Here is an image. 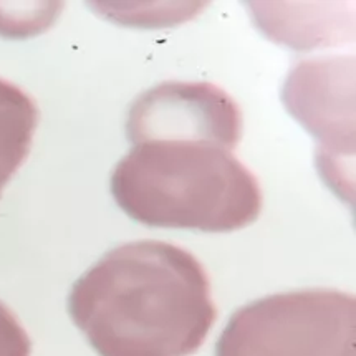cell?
I'll use <instances>...</instances> for the list:
<instances>
[{"instance_id":"cell-1","label":"cell","mask_w":356,"mask_h":356,"mask_svg":"<svg viewBox=\"0 0 356 356\" xmlns=\"http://www.w3.org/2000/svg\"><path fill=\"white\" fill-rule=\"evenodd\" d=\"M133 147L116 164L111 194L147 227L232 232L262 211L259 181L234 156L242 133L236 102L211 83L168 81L133 103Z\"/></svg>"},{"instance_id":"cell-2","label":"cell","mask_w":356,"mask_h":356,"mask_svg":"<svg viewBox=\"0 0 356 356\" xmlns=\"http://www.w3.org/2000/svg\"><path fill=\"white\" fill-rule=\"evenodd\" d=\"M68 314L99 356H191L217 310L191 252L140 241L108 252L73 284Z\"/></svg>"},{"instance_id":"cell-3","label":"cell","mask_w":356,"mask_h":356,"mask_svg":"<svg viewBox=\"0 0 356 356\" xmlns=\"http://www.w3.org/2000/svg\"><path fill=\"white\" fill-rule=\"evenodd\" d=\"M216 356H356V300L338 290L260 298L231 316Z\"/></svg>"},{"instance_id":"cell-4","label":"cell","mask_w":356,"mask_h":356,"mask_svg":"<svg viewBox=\"0 0 356 356\" xmlns=\"http://www.w3.org/2000/svg\"><path fill=\"white\" fill-rule=\"evenodd\" d=\"M37 123L35 102L19 86L0 78V197L27 159Z\"/></svg>"},{"instance_id":"cell-5","label":"cell","mask_w":356,"mask_h":356,"mask_svg":"<svg viewBox=\"0 0 356 356\" xmlns=\"http://www.w3.org/2000/svg\"><path fill=\"white\" fill-rule=\"evenodd\" d=\"M32 341L14 312L0 302V356H30Z\"/></svg>"}]
</instances>
